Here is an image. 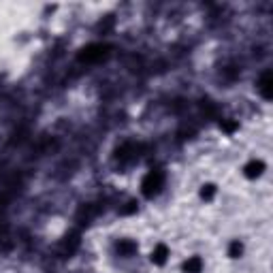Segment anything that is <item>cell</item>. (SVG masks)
Returning <instances> with one entry per match:
<instances>
[{"label": "cell", "instance_id": "6da1fadb", "mask_svg": "<svg viewBox=\"0 0 273 273\" xmlns=\"http://www.w3.org/2000/svg\"><path fill=\"white\" fill-rule=\"evenodd\" d=\"M105 56H107V45H90L79 54V60L81 62H96V60H103Z\"/></svg>", "mask_w": 273, "mask_h": 273}, {"label": "cell", "instance_id": "7a4b0ae2", "mask_svg": "<svg viewBox=\"0 0 273 273\" xmlns=\"http://www.w3.org/2000/svg\"><path fill=\"white\" fill-rule=\"evenodd\" d=\"M160 184H162V175L158 173V171H152V173L143 179V192H145V195H152V192H156L160 188Z\"/></svg>", "mask_w": 273, "mask_h": 273}, {"label": "cell", "instance_id": "3957f363", "mask_svg": "<svg viewBox=\"0 0 273 273\" xmlns=\"http://www.w3.org/2000/svg\"><path fill=\"white\" fill-rule=\"evenodd\" d=\"M261 94L265 96V98H271V73H265L263 75V79H261Z\"/></svg>", "mask_w": 273, "mask_h": 273}, {"label": "cell", "instance_id": "277c9868", "mask_svg": "<svg viewBox=\"0 0 273 273\" xmlns=\"http://www.w3.org/2000/svg\"><path fill=\"white\" fill-rule=\"evenodd\" d=\"M164 258H167V248H164V246H158L156 254H154V261H156V263H164Z\"/></svg>", "mask_w": 273, "mask_h": 273}, {"label": "cell", "instance_id": "5b68a950", "mask_svg": "<svg viewBox=\"0 0 273 273\" xmlns=\"http://www.w3.org/2000/svg\"><path fill=\"white\" fill-rule=\"evenodd\" d=\"M199 269H201V261L199 258H192V261L186 265V271H192V273H199Z\"/></svg>", "mask_w": 273, "mask_h": 273}, {"label": "cell", "instance_id": "8992f818", "mask_svg": "<svg viewBox=\"0 0 273 273\" xmlns=\"http://www.w3.org/2000/svg\"><path fill=\"white\" fill-rule=\"evenodd\" d=\"M261 169H263V164L261 162H252V164H250V167H248V175L250 177H254V175H258V173H261Z\"/></svg>", "mask_w": 273, "mask_h": 273}, {"label": "cell", "instance_id": "52a82bcc", "mask_svg": "<svg viewBox=\"0 0 273 273\" xmlns=\"http://www.w3.org/2000/svg\"><path fill=\"white\" fill-rule=\"evenodd\" d=\"M239 252H241V246H239V243H233V246H231V254L237 256Z\"/></svg>", "mask_w": 273, "mask_h": 273}]
</instances>
